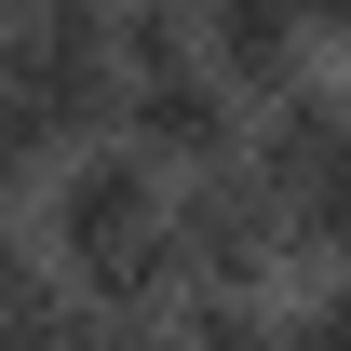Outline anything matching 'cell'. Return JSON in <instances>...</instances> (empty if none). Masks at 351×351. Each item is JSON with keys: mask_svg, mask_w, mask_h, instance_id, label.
I'll use <instances>...</instances> for the list:
<instances>
[{"mask_svg": "<svg viewBox=\"0 0 351 351\" xmlns=\"http://www.w3.org/2000/svg\"><path fill=\"white\" fill-rule=\"evenodd\" d=\"M0 95L54 135V149H95L122 122V41H108V0H27L14 41H0Z\"/></svg>", "mask_w": 351, "mask_h": 351, "instance_id": "2", "label": "cell"}, {"mask_svg": "<svg viewBox=\"0 0 351 351\" xmlns=\"http://www.w3.org/2000/svg\"><path fill=\"white\" fill-rule=\"evenodd\" d=\"M203 68H217L243 108H270V95L324 82V54H311V14H270V0H217V14H203Z\"/></svg>", "mask_w": 351, "mask_h": 351, "instance_id": "5", "label": "cell"}, {"mask_svg": "<svg viewBox=\"0 0 351 351\" xmlns=\"http://www.w3.org/2000/svg\"><path fill=\"white\" fill-rule=\"evenodd\" d=\"M162 338L176 351H284V298H176Z\"/></svg>", "mask_w": 351, "mask_h": 351, "instance_id": "6", "label": "cell"}, {"mask_svg": "<svg viewBox=\"0 0 351 351\" xmlns=\"http://www.w3.org/2000/svg\"><path fill=\"white\" fill-rule=\"evenodd\" d=\"M284 351H298V338H284Z\"/></svg>", "mask_w": 351, "mask_h": 351, "instance_id": "7", "label": "cell"}, {"mask_svg": "<svg viewBox=\"0 0 351 351\" xmlns=\"http://www.w3.org/2000/svg\"><path fill=\"white\" fill-rule=\"evenodd\" d=\"M162 243H176V284H189V298H284V203H270L243 162L189 176L176 217H162Z\"/></svg>", "mask_w": 351, "mask_h": 351, "instance_id": "3", "label": "cell"}, {"mask_svg": "<svg viewBox=\"0 0 351 351\" xmlns=\"http://www.w3.org/2000/svg\"><path fill=\"white\" fill-rule=\"evenodd\" d=\"M162 217H176V176L149 162V149H122V135H95V149H68L54 162V189H41V257H54V284L68 298H95L108 270H135L149 243H162Z\"/></svg>", "mask_w": 351, "mask_h": 351, "instance_id": "1", "label": "cell"}, {"mask_svg": "<svg viewBox=\"0 0 351 351\" xmlns=\"http://www.w3.org/2000/svg\"><path fill=\"white\" fill-rule=\"evenodd\" d=\"M243 122H257V108H243V95H230L217 68L189 54V68L122 82V122H108V135H122V149H149V162L189 189V176H230V162H243Z\"/></svg>", "mask_w": 351, "mask_h": 351, "instance_id": "4", "label": "cell"}]
</instances>
